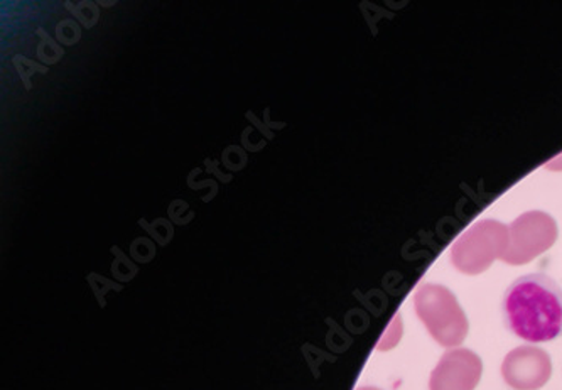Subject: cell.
Wrapping results in <instances>:
<instances>
[{"label":"cell","mask_w":562,"mask_h":390,"mask_svg":"<svg viewBox=\"0 0 562 390\" xmlns=\"http://www.w3.org/2000/svg\"><path fill=\"white\" fill-rule=\"evenodd\" d=\"M502 376L515 390L542 389L552 376L551 357L532 345L515 348L504 358Z\"/></svg>","instance_id":"5b68a950"},{"label":"cell","mask_w":562,"mask_h":390,"mask_svg":"<svg viewBox=\"0 0 562 390\" xmlns=\"http://www.w3.org/2000/svg\"><path fill=\"white\" fill-rule=\"evenodd\" d=\"M504 314L519 338L552 342L562 336V288L546 274H527L508 288Z\"/></svg>","instance_id":"6da1fadb"},{"label":"cell","mask_w":562,"mask_h":390,"mask_svg":"<svg viewBox=\"0 0 562 390\" xmlns=\"http://www.w3.org/2000/svg\"><path fill=\"white\" fill-rule=\"evenodd\" d=\"M483 374L482 358L468 348L446 352L432 370L429 390H475Z\"/></svg>","instance_id":"8992f818"},{"label":"cell","mask_w":562,"mask_h":390,"mask_svg":"<svg viewBox=\"0 0 562 390\" xmlns=\"http://www.w3.org/2000/svg\"><path fill=\"white\" fill-rule=\"evenodd\" d=\"M558 241V223L544 212H527L508 226V245L502 260L524 266L541 256Z\"/></svg>","instance_id":"277c9868"},{"label":"cell","mask_w":562,"mask_h":390,"mask_svg":"<svg viewBox=\"0 0 562 390\" xmlns=\"http://www.w3.org/2000/svg\"><path fill=\"white\" fill-rule=\"evenodd\" d=\"M414 308L427 332L446 348H454L468 335V317L457 296L445 286L423 285L414 294Z\"/></svg>","instance_id":"7a4b0ae2"},{"label":"cell","mask_w":562,"mask_h":390,"mask_svg":"<svg viewBox=\"0 0 562 390\" xmlns=\"http://www.w3.org/2000/svg\"><path fill=\"white\" fill-rule=\"evenodd\" d=\"M357 390H382V389H376V387H360V389H357Z\"/></svg>","instance_id":"52a82bcc"},{"label":"cell","mask_w":562,"mask_h":390,"mask_svg":"<svg viewBox=\"0 0 562 390\" xmlns=\"http://www.w3.org/2000/svg\"><path fill=\"white\" fill-rule=\"evenodd\" d=\"M507 245L508 226L497 220H482L454 242L451 263L460 272L479 276L502 259Z\"/></svg>","instance_id":"3957f363"}]
</instances>
